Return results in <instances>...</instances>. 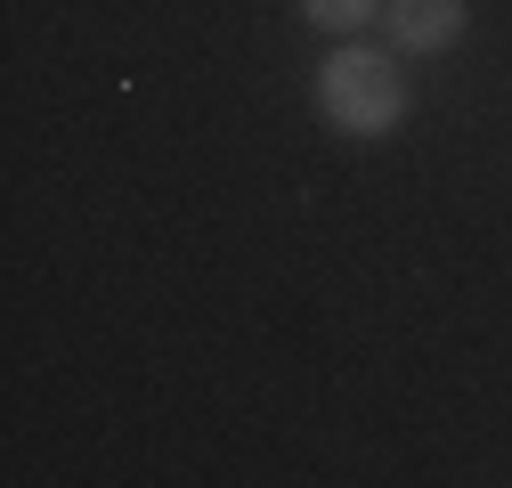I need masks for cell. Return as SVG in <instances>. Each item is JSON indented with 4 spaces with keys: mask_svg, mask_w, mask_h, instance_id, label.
Returning a JSON list of instances; mask_svg holds the SVG:
<instances>
[{
    "mask_svg": "<svg viewBox=\"0 0 512 488\" xmlns=\"http://www.w3.org/2000/svg\"><path fill=\"white\" fill-rule=\"evenodd\" d=\"M309 90H317V114H326L342 139H391L399 122H407V106H415L399 49H391V41L374 49V41H358V33L326 49V66L309 74Z\"/></svg>",
    "mask_w": 512,
    "mask_h": 488,
    "instance_id": "obj_1",
    "label": "cell"
},
{
    "mask_svg": "<svg viewBox=\"0 0 512 488\" xmlns=\"http://www.w3.org/2000/svg\"><path fill=\"white\" fill-rule=\"evenodd\" d=\"M472 33V0H382V41L399 57H439Z\"/></svg>",
    "mask_w": 512,
    "mask_h": 488,
    "instance_id": "obj_2",
    "label": "cell"
},
{
    "mask_svg": "<svg viewBox=\"0 0 512 488\" xmlns=\"http://www.w3.org/2000/svg\"><path fill=\"white\" fill-rule=\"evenodd\" d=\"M301 17L317 25V33H366V25H382V0H301Z\"/></svg>",
    "mask_w": 512,
    "mask_h": 488,
    "instance_id": "obj_3",
    "label": "cell"
}]
</instances>
